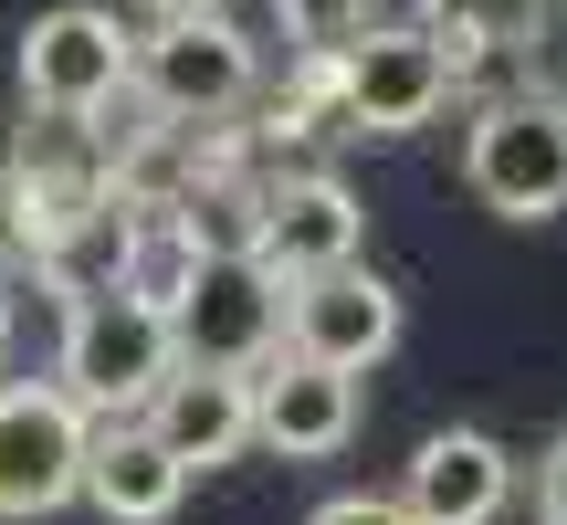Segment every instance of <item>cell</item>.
<instances>
[{"instance_id": "obj_1", "label": "cell", "mask_w": 567, "mask_h": 525, "mask_svg": "<svg viewBox=\"0 0 567 525\" xmlns=\"http://www.w3.org/2000/svg\"><path fill=\"white\" fill-rule=\"evenodd\" d=\"M0 179H11V200H21L32 274H63L74 243L116 231V158H105V126L95 116H53V105H32Z\"/></svg>"}, {"instance_id": "obj_2", "label": "cell", "mask_w": 567, "mask_h": 525, "mask_svg": "<svg viewBox=\"0 0 567 525\" xmlns=\"http://www.w3.org/2000/svg\"><path fill=\"white\" fill-rule=\"evenodd\" d=\"M168 368H179V326H168V305L126 295V284H84V295H63L53 379L74 389L84 421H126V410H147L168 389Z\"/></svg>"}, {"instance_id": "obj_3", "label": "cell", "mask_w": 567, "mask_h": 525, "mask_svg": "<svg viewBox=\"0 0 567 525\" xmlns=\"http://www.w3.org/2000/svg\"><path fill=\"white\" fill-rule=\"evenodd\" d=\"M126 95L147 116H179V126H221L264 95V53L231 11H158L137 32V84Z\"/></svg>"}, {"instance_id": "obj_4", "label": "cell", "mask_w": 567, "mask_h": 525, "mask_svg": "<svg viewBox=\"0 0 567 525\" xmlns=\"http://www.w3.org/2000/svg\"><path fill=\"white\" fill-rule=\"evenodd\" d=\"M463 189L494 222H557L567 210V95H494L463 126Z\"/></svg>"}, {"instance_id": "obj_5", "label": "cell", "mask_w": 567, "mask_h": 525, "mask_svg": "<svg viewBox=\"0 0 567 525\" xmlns=\"http://www.w3.org/2000/svg\"><path fill=\"white\" fill-rule=\"evenodd\" d=\"M452 84H463V63H452V42L431 32V21H368L337 53L347 137H421L452 105Z\"/></svg>"}, {"instance_id": "obj_6", "label": "cell", "mask_w": 567, "mask_h": 525, "mask_svg": "<svg viewBox=\"0 0 567 525\" xmlns=\"http://www.w3.org/2000/svg\"><path fill=\"white\" fill-rule=\"evenodd\" d=\"M84 442L95 421L63 379H0V525H42L84 505Z\"/></svg>"}, {"instance_id": "obj_7", "label": "cell", "mask_w": 567, "mask_h": 525, "mask_svg": "<svg viewBox=\"0 0 567 525\" xmlns=\"http://www.w3.org/2000/svg\"><path fill=\"white\" fill-rule=\"evenodd\" d=\"M21 105H53V116H105V105H126V84H137V32H126L116 11H95V0H63V11H42L32 32H21Z\"/></svg>"}, {"instance_id": "obj_8", "label": "cell", "mask_w": 567, "mask_h": 525, "mask_svg": "<svg viewBox=\"0 0 567 525\" xmlns=\"http://www.w3.org/2000/svg\"><path fill=\"white\" fill-rule=\"evenodd\" d=\"M400 326H410L400 284H389V274H368V262H337V274L284 284V347H295V358L347 368V379H368V368L400 347Z\"/></svg>"}, {"instance_id": "obj_9", "label": "cell", "mask_w": 567, "mask_h": 525, "mask_svg": "<svg viewBox=\"0 0 567 525\" xmlns=\"http://www.w3.org/2000/svg\"><path fill=\"white\" fill-rule=\"evenodd\" d=\"M179 358H200V368H264L274 347H284V274H264L252 253H210L200 262V284L179 295Z\"/></svg>"}, {"instance_id": "obj_10", "label": "cell", "mask_w": 567, "mask_h": 525, "mask_svg": "<svg viewBox=\"0 0 567 525\" xmlns=\"http://www.w3.org/2000/svg\"><path fill=\"white\" fill-rule=\"evenodd\" d=\"M368 253V210L337 168H295V179H264V222H252V262L284 284L337 274V262Z\"/></svg>"}, {"instance_id": "obj_11", "label": "cell", "mask_w": 567, "mask_h": 525, "mask_svg": "<svg viewBox=\"0 0 567 525\" xmlns=\"http://www.w3.org/2000/svg\"><path fill=\"white\" fill-rule=\"evenodd\" d=\"M252 442L284 452V463H337V452L358 442V379L326 368V358L274 347V358L252 368Z\"/></svg>"}, {"instance_id": "obj_12", "label": "cell", "mask_w": 567, "mask_h": 525, "mask_svg": "<svg viewBox=\"0 0 567 525\" xmlns=\"http://www.w3.org/2000/svg\"><path fill=\"white\" fill-rule=\"evenodd\" d=\"M189 494V463L158 442V421L147 410H126V421H95V442H84V505L105 525H168Z\"/></svg>"}, {"instance_id": "obj_13", "label": "cell", "mask_w": 567, "mask_h": 525, "mask_svg": "<svg viewBox=\"0 0 567 525\" xmlns=\"http://www.w3.org/2000/svg\"><path fill=\"white\" fill-rule=\"evenodd\" d=\"M400 505L421 525H494L515 505L505 442H494V431H431V442L400 463Z\"/></svg>"}, {"instance_id": "obj_14", "label": "cell", "mask_w": 567, "mask_h": 525, "mask_svg": "<svg viewBox=\"0 0 567 525\" xmlns=\"http://www.w3.org/2000/svg\"><path fill=\"white\" fill-rule=\"evenodd\" d=\"M147 421H158V442L179 452L189 473H221V463H243V452H252V379H243V368L179 358V368H168V389L147 400Z\"/></svg>"}, {"instance_id": "obj_15", "label": "cell", "mask_w": 567, "mask_h": 525, "mask_svg": "<svg viewBox=\"0 0 567 525\" xmlns=\"http://www.w3.org/2000/svg\"><path fill=\"white\" fill-rule=\"evenodd\" d=\"M557 0H431V32L452 42V63H484V53H526L536 32H547Z\"/></svg>"}, {"instance_id": "obj_16", "label": "cell", "mask_w": 567, "mask_h": 525, "mask_svg": "<svg viewBox=\"0 0 567 525\" xmlns=\"http://www.w3.org/2000/svg\"><path fill=\"white\" fill-rule=\"evenodd\" d=\"M368 21H379V0H274L284 53H347Z\"/></svg>"}, {"instance_id": "obj_17", "label": "cell", "mask_w": 567, "mask_h": 525, "mask_svg": "<svg viewBox=\"0 0 567 525\" xmlns=\"http://www.w3.org/2000/svg\"><path fill=\"white\" fill-rule=\"evenodd\" d=\"M305 525H421V515H410L400 494H326Z\"/></svg>"}, {"instance_id": "obj_18", "label": "cell", "mask_w": 567, "mask_h": 525, "mask_svg": "<svg viewBox=\"0 0 567 525\" xmlns=\"http://www.w3.org/2000/svg\"><path fill=\"white\" fill-rule=\"evenodd\" d=\"M536 525H567V431L547 442V463H536Z\"/></svg>"}, {"instance_id": "obj_19", "label": "cell", "mask_w": 567, "mask_h": 525, "mask_svg": "<svg viewBox=\"0 0 567 525\" xmlns=\"http://www.w3.org/2000/svg\"><path fill=\"white\" fill-rule=\"evenodd\" d=\"M0 262H32V243H21V200H11V179H0Z\"/></svg>"}, {"instance_id": "obj_20", "label": "cell", "mask_w": 567, "mask_h": 525, "mask_svg": "<svg viewBox=\"0 0 567 525\" xmlns=\"http://www.w3.org/2000/svg\"><path fill=\"white\" fill-rule=\"evenodd\" d=\"M0 358H11V262H0Z\"/></svg>"}, {"instance_id": "obj_21", "label": "cell", "mask_w": 567, "mask_h": 525, "mask_svg": "<svg viewBox=\"0 0 567 525\" xmlns=\"http://www.w3.org/2000/svg\"><path fill=\"white\" fill-rule=\"evenodd\" d=\"M147 11H221V0H147Z\"/></svg>"}]
</instances>
